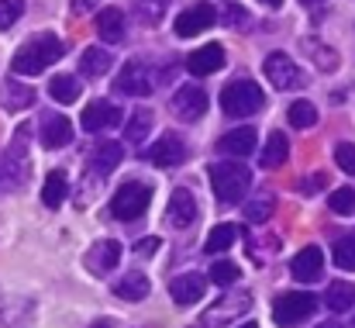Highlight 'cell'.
<instances>
[{
	"instance_id": "cell-4",
	"label": "cell",
	"mask_w": 355,
	"mask_h": 328,
	"mask_svg": "<svg viewBox=\"0 0 355 328\" xmlns=\"http://www.w3.org/2000/svg\"><path fill=\"white\" fill-rule=\"evenodd\" d=\"M148 204H152V187L141 180H128L111 197V215L118 221H135L148 211Z\"/></svg>"
},
{
	"instance_id": "cell-15",
	"label": "cell",
	"mask_w": 355,
	"mask_h": 328,
	"mask_svg": "<svg viewBox=\"0 0 355 328\" xmlns=\"http://www.w3.org/2000/svg\"><path fill=\"white\" fill-rule=\"evenodd\" d=\"M121 159H124V149H121V142H97L94 149H90V156H87V166L97 173V177H111L114 170L121 166Z\"/></svg>"
},
{
	"instance_id": "cell-30",
	"label": "cell",
	"mask_w": 355,
	"mask_h": 328,
	"mask_svg": "<svg viewBox=\"0 0 355 328\" xmlns=\"http://www.w3.org/2000/svg\"><path fill=\"white\" fill-rule=\"evenodd\" d=\"M286 121H290L293 128H314V124H318V108H314L311 101H293V104L286 108Z\"/></svg>"
},
{
	"instance_id": "cell-19",
	"label": "cell",
	"mask_w": 355,
	"mask_h": 328,
	"mask_svg": "<svg viewBox=\"0 0 355 328\" xmlns=\"http://www.w3.org/2000/svg\"><path fill=\"white\" fill-rule=\"evenodd\" d=\"M35 104V90L28 83H17V80H7L0 87V108L3 110H24Z\"/></svg>"
},
{
	"instance_id": "cell-33",
	"label": "cell",
	"mask_w": 355,
	"mask_h": 328,
	"mask_svg": "<svg viewBox=\"0 0 355 328\" xmlns=\"http://www.w3.org/2000/svg\"><path fill=\"white\" fill-rule=\"evenodd\" d=\"M304 49H311V52H314V63H318L321 69H328V73H331V69H338L335 49H328V45H318L314 38H307V42H304Z\"/></svg>"
},
{
	"instance_id": "cell-7",
	"label": "cell",
	"mask_w": 355,
	"mask_h": 328,
	"mask_svg": "<svg viewBox=\"0 0 355 328\" xmlns=\"http://www.w3.org/2000/svg\"><path fill=\"white\" fill-rule=\"evenodd\" d=\"M155 73L145 66V63H128L118 73V90L128 94V97H148L155 90Z\"/></svg>"
},
{
	"instance_id": "cell-34",
	"label": "cell",
	"mask_w": 355,
	"mask_h": 328,
	"mask_svg": "<svg viewBox=\"0 0 355 328\" xmlns=\"http://www.w3.org/2000/svg\"><path fill=\"white\" fill-rule=\"evenodd\" d=\"M328 204H331L335 215H352L355 211V190L352 187H338V190L328 197Z\"/></svg>"
},
{
	"instance_id": "cell-31",
	"label": "cell",
	"mask_w": 355,
	"mask_h": 328,
	"mask_svg": "<svg viewBox=\"0 0 355 328\" xmlns=\"http://www.w3.org/2000/svg\"><path fill=\"white\" fill-rule=\"evenodd\" d=\"M235 238H238L235 224H214L211 235H207V252H211V256H214V252H225V249H232Z\"/></svg>"
},
{
	"instance_id": "cell-17",
	"label": "cell",
	"mask_w": 355,
	"mask_h": 328,
	"mask_svg": "<svg viewBox=\"0 0 355 328\" xmlns=\"http://www.w3.org/2000/svg\"><path fill=\"white\" fill-rule=\"evenodd\" d=\"M121 121V110L111 104V101H94L90 108L83 110V117H80V124L87 128V131H107V128H114Z\"/></svg>"
},
{
	"instance_id": "cell-10",
	"label": "cell",
	"mask_w": 355,
	"mask_h": 328,
	"mask_svg": "<svg viewBox=\"0 0 355 328\" xmlns=\"http://www.w3.org/2000/svg\"><path fill=\"white\" fill-rule=\"evenodd\" d=\"M148 159H152L155 166H162V170H176V166H183V159H187V145H183L180 135L166 131V135L148 149Z\"/></svg>"
},
{
	"instance_id": "cell-42",
	"label": "cell",
	"mask_w": 355,
	"mask_h": 328,
	"mask_svg": "<svg viewBox=\"0 0 355 328\" xmlns=\"http://www.w3.org/2000/svg\"><path fill=\"white\" fill-rule=\"evenodd\" d=\"M259 3H266V7H272V10H276V7H279L283 0H259Z\"/></svg>"
},
{
	"instance_id": "cell-14",
	"label": "cell",
	"mask_w": 355,
	"mask_h": 328,
	"mask_svg": "<svg viewBox=\"0 0 355 328\" xmlns=\"http://www.w3.org/2000/svg\"><path fill=\"white\" fill-rule=\"evenodd\" d=\"M204 290H207V277H204V273H183V277H176V280L169 284V297H173L180 308L197 304V301L204 297Z\"/></svg>"
},
{
	"instance_id": "cell-24",
	"label": "cell",
	"mask_w": 355,
	"mask_h": 328,
	"mask_svg": "<svg viewBox=\"0 0 355 328\" xmlns=\"http://www.w3.org/2000/svg\"><path fill=\"white\" fill-rule=\"evenodd\" d=\"M66 194H69L66 173H62V170H52V173L45 177V187H42V204H45V208H59V204L66 201Z\"/></svg>"
},
{
	"instance_id": "cell-26",
	"label": "cell",
	"mask_w": 355,
	"mask_h": 328,
	"mask_svg": "<svg viewBox=\"0 0 355 328\" xmlns=\"http://www.w3.org/2000/svg\"><path fill=\"white\" fill-rule=\"evenodd\" d=\"M83 94V87L76 83V76H52L49 80V97L59 101V104H76V97Z\"/></svg>"
},
{
	"instance_id": "cell-37",
	"label": "cell",
	"mask_w": 355,
	"mask_h": 328,
	"mask_svg": "<svg viewBox=\"0 0 355 328\" xmlns=\"http://www.w3.org/2000/svg\"><path fill=\"white\" fill-rule=\"evenodd\" d=\"M21 14H24V0H0V31L21 21Z\"/></svg>"
},
{
	"instance_id": "cell-11",
	"label": "cell",
	"mask_w": 355,
	"mask_h": 328,
	"mask_svg": "<svg viewBox=\"0 0 355 328\" xmlns=\"http://www.w3.org/2000/svg\"><path fill=\"white\" fill-rule=\"evenodd\" d=\"M200 215V208H197V197L187 190V187H180V190H173V197H169V208H166V221L173 224V228H190L193 221Z\"/></svg>"
},
{
	"instance_id": "cell-36",
	"label": "cell",
	"mask_w": 355,
	"mask_h": 328,
	"mask_svg": "<svg viewBox=\"0 0 355 328\" xmlns=\"http://www.w3.org/2000/svg\"><path fill=\"white\" fill-rule=\"evenodd\" d=\"M276 211V204H272V197H259V201H248L245 204V218L248 221H269V215Z\"/></svg>"
},
{
	"instance_id": "cell-22",
	"label": "cell",
	"mask_w": 355,
	"mask_h": 328,
	"mask_svg": "<svg viewBox=\"0 0 355 328\" xmlns=\"http://www.w3.org/2000/svg\"><path fill=\"white\" fill-rule=\"evenodd\" d=\"M111 52L107 49H101V45H90L83 56H80V73L83 76H104L107 69H111Z\"/></svg>"
},
{
	"instance_id": "cell-18",
	"label": "cell",
	"mask_w": 355,
	"mask_h": 328,
	"mask_svg": "<svg viewBox=\"0 0 355 328\" xmlns=\"http://www.w3.org/2000/svg\"><path fill=\"white\" fill-rule=\"evenodd\" d=\"M255 142H259L255 128H235V131H228V135L218 142V149H221L225 156L245 159V156H252V152H255Z\"/></svg>"
},
{
	"instance_id": "cell-29",
	"label": "cell",
	"mask_w": 355,
	"mask_h": 328,
	"mask_svg": "<svg viewBox=\"0 0 355 328\" xmlns=\"http://www.w3.org/2000/svg\"><path fill=\"white\" fill-rule=\"evenodd\" d=\"M131 10H135L138 21H145V24H159L162 14L169 10V0H131Z\"/></svg>"
},
{
	"instance_id": "cell-8",
	"label": "cell",
	"mask_w": 355,
	"mask_h": 328,
	"mask_svg": "<svg viewBox=\"0 0 355 328\" xmlns=\"http://www.w3.org/2000/svg\"><path fill=\"white\" fill-rule=\"evenodd\" d=\"M214 21H218L214 3H193V7H187V10L176 17V35H180V38H193V35L214 28Z\"/></svg>"
},
{
	"instance_id": "cell-45",
	"label": "cell",
	"mask_w": 355,
	"mask_h": 328,
	"mask_svg": "<svg viewBox=\"0 0 355 328\" xmlns=\"http://www.w3.org/2000/svg\"><path fill=\"white\" fill-rule=\"evenodd\" d=\"M94 328H111V325H107V322H97V325H94Z\"/></svg>"
},
{
	"instance_id": "cell-13",
	"label": "cell",
	"mask_w": 355,
	"mask_h": 328,
	"mask_svg": "<svg viewBox=\"0 0 355 328\" xmlns=\"http://www.w3.org/2000/svg\"><path fill=\"white\" fill-rule=\"evenodd\" d=\"M290 273H293L300 284H314V280H321V273H324V252H321L318 245L300 249V252L293 256V263H290Z\"/></svg>"
},
{
	"instance_id": "cell-21",
	"label": "cell",
	"mask_w": 355,
	"mask_h": 328,
	"mask_svg": "<svg viewBox=\"0 0 355 328\" xmlns=\"http://www.w3.org/2000/svg\"><path fill=\"white\" fill-rule=\"evenodd\" d=\"M87 263H90V270H97V273H104V270H114V266L121 263V245L114 242V238H104V242H97Z\"/></svg>"
},
{
	"instance_id": "cell-28",
	"label": "cell",
	"mask_w": 355,
	"mask_h": 328,
	"mask_svg": "<svg viewBox=\"0 0 355 328\" xmlns=\"http://www.w3.org/2000/svg\"><path fill=\"white\" fill-rule=\"evenodd\" d=\"M114 294L124 297V301H141V297H148V277H141V273L121 277L118 287H114Z\"/></svg>"
},
{
	"instance_id": "cell-2",
	"label": "cell",
	"mask_w": 355,
	"mask_h": 328,
	"mask_svg": "<svg viewBox=\"0 0 355 328\" xmlns=\"http://www.w3.org/2000/svg\"><path fill=\"white\" fill-rule=\"evenodd\" d=\"M211 187H214L221 204H241L248 187H252V173L241 163H214L211 166Z\"/></svg>"
},
{
	"instance_id": "cell-43",
	"label": "cell",
	"mask_w": 355,
	"mask_h": 328,
	"mask_svg": "<svg viewBox=\"0 0 355 328\" xmlns=\"http://www.w3.org/2000/svg\"><path fill=\"white\" fill-rule=\"evenodd\" d=\"M300 3H307V7H314V3H324V0H300Z\"/></svg>"
},
{
	"instance_id": "cell-12",
	"label": "cell",
	"mask_w": 355,
	"mask_h": 328,
	"mask_svg": "<svg viewBox=\"0 0 355 328\" xmlns=\"http://www.w3.org/2000/svg\"><path fill=\"white\" fill-rule=\"evenodd\" d=\"M173 110H176V117H183V121H200L204 110H207V94H204L200 87L187 83V87H180V90L173 94Z\"/></svg>"
},
{
	"instance_id": "cell-3",
	"label": "cell",
	"mask_w": 355,
	"mask_h": 328,
	"mask_svg": "<svg viewBox=\"0 0 355 328\" xmlns=\"http://www.w3.org/2000/svg\"><path fill=\"white\" fill-rule=\"evenodd\" d=\"M262 104H266V94L252 80H235L221 90V110L232 117H248V114L262 110Z\"/></svg>"
},
{
	"instance_id": "cell-27",
	"label": "cell",
	"mask_w": 355,
	"mask_h": 328,
	"mask_svg": "<svg viewBox=\"0 0 355 328\" xmlns=\"http://www.w3.org/2000/svg\"><path fill=\"white\" fill-rule=\"evenodd\" d=\"M324 304H328L335 315L349 311V308L355 304V287H352V284H345V280H335V284L324 290Z\"/></svg>"
},
{
	"instance_id": "cell-6",
	"label": "cell",
	"mask_w": 355,
	"mask_h": 328,
	"mask_svg": "<svg viewBox=\"0 0 355 328\" xmlns=\"http://www.w3.org/2000/svg\"><path fill=\"white\" fill-rule=\"evenodd\" d=\"M262 73H266V80H269L276 90H293V87H304V83H307L304 69H300L286 52H269L266 63H262Z\"/></svg>"
},
{
	"instance_id": "cell-9",
	"label": "cell",
	"mask_w": 355,
	"mask_h": 328,
	"mask_svg": "<svg viewBox=\"0 0 355 328\" xmlns=\"http://www.w3.org/2000/svg\"><path fill=\"white\" fill-rule=\"evenodd\" d=\"M225 63H228V56H225V45H218V42L200 45L197 52L187 56V69H190L193 76H211V73L225 69Z\"/></svg>"
},
{
	"instance_id": "cell-40",
	"label": "cell",
	"mask_w": 355,
	"mask_h": 328,
	"mask_svg": "<svg viewBox=\"0 0 355 328\" xmlns=\"http://www.w3.org/2000/svg\"><path fill=\"white\" fill-rule=\"evenodd\" d=\"M225 17H228V24H248V14H245L241 7H228Z\"/></svg>"
},
{
	"instance_id": "cell-39",
	"label": "cell",
	"mask_w": 355,
	"mask_h": 328,
	"mask_svg": "<svg viewBox=\"0 0 355 328\" xmlns=\"http://www.w3.org/2000/svg\"><path fill=\"white\" fill-rule=\"evenodd\" d=\"M155 249H162L159 238H141V242H138V252H141V256H155Z\"/></svg>"
},
{
	"instance_id": "cell-16",
	"label": "cell",
	"mask_w": 355,
	"mask_h": 328,
	"mask_svg": "<svg viewBox=\"0 0 355 328\" xmlns=\"http://www.w3.org/2000/svg\"><path fill=\"white\" fill-rule=\"evenodd\" d=\"M73 138V121L66 114H45L42 117V145L45 149H66Z\"/></svg>"
},
{
	"instance_id": "cell-1",
	"label": "cell",
	"mask_w": 355,
	"mask_h": 328,
	"mask_svg": "<svg viewBox=\"0 0 355 328\" xmlns=\"http://www.w3.org/2000/svg\"><path fill=\"white\" fill-rule=\"evenodd\" d=\"M62 59V42L55 38V35H35L31 42H24L17 52H14V59H10V69L17 73V76H38V73H45L52 63H59Z\"/></svg>"
},
{
	"instance_id": "cell-44",
	"label": "cell",
	"mask_w": 355,
	"mask_h": 328,
	"mask_svg": "<svg viewBox=\"0 0 355 328\" xmlns=\"http://www.w3.org/2000/svg\"><path fill=\"white\" fill-rule=\"evenodd\" d=\"M238 328H259V325L255 322H245V325H238Z\"/></svg>"
},
{
	"instance_id": "cell-32",
	"label": "cell",
	"mask_w": 355,
	"mask_h": 328,
	"mask_svg": "<svg viewBox=\"0 0 355 328\" xmlns=\"http://www.w3.org/2000/svg\"><path fill=\"white\" fill-rule=\"evenodd\" d=\"M207 277H211L218 287H232L238 277H241V270H238L235 263H228V259H218V263L211 266V273H207Z\"/></svg>"
},
{
	"instance_id": "cell-41",
	"label": "cell",
	"mask_w": 355,
	"mask_h": 328,
	"mask_svg": "<svg viewBox=\"0 0 355 328\" xmlns=\"http://www.w3.org/2000/svg\"><path fill=\"white\" fill-rule=\"evenodd\" d=\"M90 7H97V0H73V10L76 14H87Z\"/></svg>"
},
{
	"instance_id": "cell-46",
	"label": "cell",
	"mask_w": 355,
	"mask_h": 328,
	"mask_svg": "<svg viewBox=\"0 0 355 328\" xmlns=\"http://www.w3.org/2000/svg\"><path fill=\"white\" fill-rule=\"evenodd\" d=\"M318 328H338V325H335V322H328V325H318Z\"/></svg>"
},
{
	"instance_id": "cell-25",
	"label": "cell",
	"mask_w": 355,
	"mask_h": 328,
	"mask_svg": "<svg viewBox=\"0 0 355 328\" xmlns=\"http://www.w3.org/2000/svg\"><path fill=\"white\" fill-rule=\"evenodd\" d=\"M152 124H155V114L152 110H131V117H128V124H124V138L131 142V145H141L145 138H148V131H152Z\"/></svg>"
},
{
	"instance_id": "cell-20",
	"label": "cell",
	"mask_w": 355,
	"mask_h": 328,
	"mask_svg": "<svg viewBox=\"0 0 355 328\" xmlns=\"http://www.w3.org/2000/svg\"><path fill=\"white\" fill-rule=\"evenodd\" d=\"M97 35H101L107 45H118L121 38H124V10L104 7V10L97 14Z\"/></svg>"
},
{
	"instance_id": "cell-35",
	"label": "cell",
	"mask_w": 355,
	"mask_h": 328,
	"mask_svg": "<svg viewBox=\"0 0 355 328\" xmlns=\"http://www.w3.org/2000/svg\"><path fill=\"white\" fill-rule=\"evenodd\" d=\"M335 263H338L342 270H355V238L352 235H345V238L335 242Z\"/></svg>"
},
{
	"instance_id": "cell-38",
	"label": "cell",
	"mask_w": 355,
	"mask_h": 328,
	"mask_svg": "<svg viewBox=\"0 0 355 328\" xmlns=\"http://www.w3.org/2000/svg\"><path fill=\"white\" fill-rule=\"evenodd\" d=\"M335 163H338L342 173H355V145H349V142L338 145V149H335Z\"/></svg>"
},
{
	"instance_id": "cell-23",
	"label": "cell",
	"mask_w": 355,
	"mask_h": 328,
	"mask_svg": "<svg viewBox=\"0 0 355 328\" xmlns=\"http://www.w3.org/2000/svg\"><path fill=\"white\" fill-rule=\"evenodd\" d=\"M286 156H290V138L283 131H272L269 142H266V149H262V166L266 170H279L286 163Z\"/></svg>"
},
{
	"instance_id": "cell-5",
	"label": "cell",
	"mask_w": 355,
	"mask_h": 328,
	"mask_svg": "<svg viewBox=\"0 0 355 328\" xmlns=\"http://www.w3.org/2000/svg\"><path fill=\"white\" fill-rule=\"evenodd\" d=\"M314 311H318V297L307 294V290H290V294H283L272 304V318H276V325H283V328H293V325H300V322H307Z\"/></svg>"
}]
</instances>
